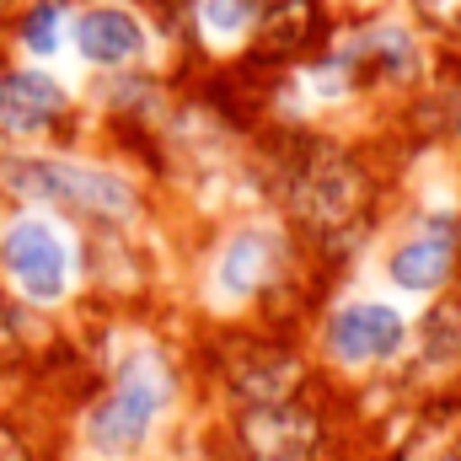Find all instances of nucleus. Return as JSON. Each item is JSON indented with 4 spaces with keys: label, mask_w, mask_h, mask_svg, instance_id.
<instances>
[{
    "label": "nucleus",
    "mask_w": 461,
    "mask_h": 461,
    "mask_svg": "<svg viewBox=\"0 0 461 461\" xmlns=\"http://www.w3.org/2000/svg\"><path fill=\"white\" fill-rule=\"evenodd\" d=\"M0 183L22 199L65 204L81 215H103V221H123L134 210V194L118 172L92 167V161H70V156H11V161H0Z\"/></svg>",
    "instance_id": "nucleus-1"
},
{
    "label": "nucleus",
    "mask_w": 461,
    "mask_h": 461,
    "mask_svg": "<svg viewBox=\"0 0 461 461\" xmlns=\"http://www.w3.org/2000/svg\"><path fill=\"white\" fill-rule=\"evenodd\" d=\"M161 413H167V375L150 359H129L113 375V386L86 413V446H92V456H103V461L134 456L150 440V429L161 424Z\"/></svg>",
    "instance_id": "nucleus-2"
},
{
    "label": "nucleus",
    "mask_w": 461,
    "mask_h": 461,
    "mask_svg": "<svg viewBox=\"0 0 461 461\" xmlns=\"http://www.w3.org/2000/svg\"><path fill=\"white\" fill-rule=\"evenodd\" d=\"M0 274L5 285L32 301V306H59L76 290V252L70 236L59 230V221L27 210L16 221H5L0 230Z\"/></svg>",
    "instance_id": "nucleus-3"
},
{
    "label": "nucleus",
    "mask_w": 461,
    "mask_h": 461,
    "mask_svg": "<svg viewBox=\"0 0 461 461\" xmlns=\"http://www.w3.org/2000/svg\"><path fill=\"white\" fill-rule=\"evenodd\" d=\"M402 344H408V317L381 295H354L328 317V354L348 370L397 359Z\"/></svg>",
    "instance_id": "nucleus-4"
},
{
    "label": "nucleus",
    "mask_w": 461,
    "mask_h": 461,
    "mask_svg": "<svg viewBox=\"0 0 461 461\" xmlns=\"http://www.w3.org/2000/svg\"><path fill=\"white\" fill-rule=\"evenodd\" d=\"M70 43L97 70H134L150 54V27L118 0H92L70 16Z\"/></svg>",
    "instance_id": "nucleus-5"
},
{
    "label": "nucleus",
    "mask_w": 461,
    "mask_h": 461,
    "mask_svg": "<svg viewBox=\"0 0 461 461\" xmlns=\"http://www.w3.org/2000/svg\"><path fill=\"white\" fill-rule=\"evenodd\" d=\"M279 263H285V236L268 230V226H247V230H236V236L221 241L215 268H210V285H215L221 301L236 306V301L258 295L263 285H274Z\"/></svg>",
    "instance_id": "nucleus-6"
},
{
    "label": "nucleus",
    "mask_w": 461,
    "mask_h": 461,
    "mask_svg": "<svg viewBox=\"0 0 461 461\" xmlns=\"http://www.w3.org/2000/svg\"><path fill=\"white\" fill-rule=\"evenodd\" d=\"M65 113H70V92L49 70L22 65L0 76V134L5 140H43Z\"/></svg>",
    "instance_id": "nucleus-7"
},
{
    "label": "nucleus",
    "mask_w": 461,
    "mask_h": 461,
    "mask_svg": "<svg viewBox=\"0 0 461 461\" xmlns=\"http://www.w3.org/2000/svg\"><path fill=\"white\" fill-rule=\"evenodd\" d=\"M241 440H247V456L252 461H312V451H317V424H312L306 408H295L285 397V402L247 408Z\"/></svg>",
    "instance_id": "nucleus-8"
},
{
    "label": "nucleus",
    "mask_w": 461,
    "mask_h": 461,
    "mask_svg": "<svg viewBox=\"0 0 461 461\" xmlns=\"http://www.w3.org/2000/svg\"><path fill=\"white\" fill-rule=\"evenodd\" d=\"M359 172L348 167L344 156H322V161H312L306 172H301V188H295V204H301V215L306 221H317V226H344L348 215H354V204H359Z\"/></svg>",
    "instance_id": "nucleus-9"
},
{
    "label": "nucleus",
    "mask_w": 461,
    "mask_h": 461,
    "mask_svg": "<svg viewBox=\"0 0 461 461\" xmlns=\"http://www.w3.org/2000/svg\"><path fill=\"white\" fill-rule=\"evenodd\" d=\"M451 258H456V241L446 230H419V236H402L392 252H386V279L397 290H440V279L451 274Z\"/></svg>",
    "instance_id": "nucleus-10"
},
{
    "label": "nucleus",
    "mask_w": 461,
    "mask_h": 461,
    "mask_svg": "<svg viewBox=\"0 0 461 461\" xmlns=\"http://www.w3.org/2000/svg\"><path fill=\"white\" fill-rule=\"evenodd\" d=\"M230 386L247 397V408L285 402L290 386H295V359L290 354H274V348H247V354L230 359Z\"/></svg>",
    "instance_id": "nucleus-11"
},
{
    "label": "nucleus",
    "mask_w": 461,
    "mask_h": 461,
    "mask_svg": "<svg viewBox=\"0 0 461 461\" xmlns=\"http://www.w3.org/2000/svg\"><path fill=\"white\" fill-rule=\"evenodd\" d=\"M194 11H199V32H204V43L221 49V54L241 49V43L258 32V22H263L252 0H199Z\"/></svg>",
    "instance_id": "nucleus-12"
},
{
    "label": "nucleus",
    "mask_w": 461,
    "mask_h": 461,
    "mask_svg": "<svg viewBox=\"0 0 461 461\" xmlns=\"http://www.w3.org/2000/svg\"><path fill=\"white\" fill-rule=\"evenodd\" d=\"M65 5L59 0H38L27 16H22V43L32 49V54H54L59 49V38H65Z\"/></svg>",
    "instance_id": "nucleus-13"
},
{
    "label": "nucleus",
    "mask_w": 461,
    "mask_h": 461,
    "mask_svg": "<svg viewBox=\"0 0 461 461\" xmlns=\"http://www.w3.org/2000/svg\"><path fill=\"white\" fill-rule=\"evenodd\" d=\"M402 461H461V419L456 413L435 419V424L413 440V451H408Z\"/></svg>",
    "instance_id": "nucleus-14"
},
{
    "label": "nucleus",
    "mask_w": 461,
    "mask_h": 461,
    "mask_svg": "<svg viewBox=\"0 0 461 461\" xmlns=\"http://www.w3.org/2000/svg\"><path fill=\"white\" fill-rule=\"evenodd\" d=\"M419 11H424L435 27H461V0H419Z\"/></svg>",
    "instance_id": "nucleus-15"
},
{
    "label": "nucleus",
    "mask_w": 461,
    "mask_h": 461,
    "mask_svg": "<svg viewBox=\"0 0 461 461\" xmlns=\"http://www.w3.org/2000/svg\"><path fill=\"white\" fill-rule=\"evenodd\" d=\"M0 461H32V451H27V440L11 429V424H0Z\"/></svg>",
    "instance_id": "nucleus-16"
},
{
    "label": "nucleus",
    "mask_w": 461,
    "mask_h": 461,
    "mask_svg": "<svg viewBox=\"0 0 461 461\" xmlns=\"http://www.w3.org/2000/svg\"><path fill=\"white\" fill-rule=\"evenodd\" d=\"M0 5H5V0H0Z\"/></svg>",
    "instance_id": "nucleus-17"
}]
</instances>
